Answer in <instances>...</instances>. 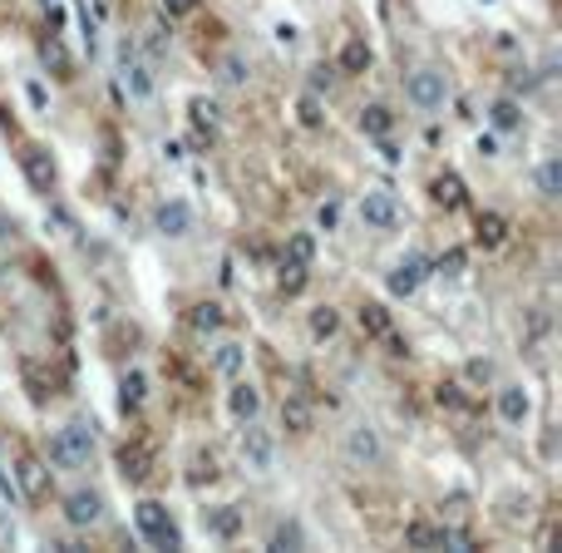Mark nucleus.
I'll use <instances>...</instances> for the list:
<instances>
[{
	"mask_svg": "<svg viewBox=\"0 0 562 553\" xmlns=\"http://www.w3.org/2000/svg\"><path fill=\"white\" fill-rule=\"evenodd\" d=\"M277 287L286 291V297H296V291L306 287V267H296V263H281V277H277Z\"/></svg>",
	"mask_w": 562,
	"mask_h": 553,
	"instance_id": "nucleus-33",
	"label": "nucleus"
},
{
	"mask_svg": "<svg viewBox=\"0 0 562 553\" xmlns=\"http://www.w3.org/2000/svg\"><path fill=\"white\" fill-rule=\"evenodd\" d=\"M429 198H435L439 208H449V213H454V208H464V178H459V174H439L435 184H429Z\"/></svg>",
	"mask_w": 562,
	"mask_h": 553,
	"instance_id": "nucleus-17",
	"label": "nucleus"
},
{
	"mask_svg": "<svg viewBox=\"0 0 562 553\" xmlns=\"http://www.w3.org/2000/svg\"><path fill=\"white\" fill-rule=\"evenodd\" d=\"M538 193H543V198L562 193V164H558V158H548V164L538 168Z\"/></svg>",
	"mask_w": 562,
	"mask_h": 553,
	"instance_id": "nucleus-30",
	"label": "nucleus"
},
{
	"mask_svg": "<svg viewBox=\"0 0 562 553\" xmlns=\"http://www.w3.org/2000/svg\"><path fill=\"white\" fill-rule=\"evenodd\" d=\"M272 435H267L262 425H257V420H247V430H243V460L252 469H272Z\"/></svg>",
	"mask_w": 562,
	"mask_h": 553,
	"instance_id": "nucleus-9",
	"label": "nucleus"
},
{
	"mask_svg": "<svg viewBox=\"0 0 562 553\" xmlns=\"http://www.w3.org/2000/svg\"><path fill=\"white\" fill-rule=\"evenodd\" d=\"M89 455H94V430H89L85 420L65 425L55 440H49V460H55L59 469H85Z\"/></svg>",
	"mask_w": 562,
	"mask_h": 553,
	"instance_id": "nucleus-1",
	"label": "nucleus"
},
{
	"mask_svg": "<svg viewBox=\"0 0 562 553\" xmlns=\"http://www.w3.org/2000/svg\"><path fill=\"white\" fill-rule=\"evenodd\" d=\"M134 519H138V534H144L154 549H178V544H183V534H178V529H173V519H168V509H164V505H154V499H144Z\"/></svg>",
	"mask_w": 562,
	"mask_h": 553,
	"instance_id": "nucleus-2",
	"label": "nucleus"
},
{
	"mask_svg": "<svg viewBox=\"0 0 562 553\" xmlns=\"http://www.w3.org/2000/svg\"><path fill=\"white\" fill-rule=\"evenodd\" d=\"M454 534L445 524H429V519H409L405 524V549H449Z\"/></svg>",
	"mask_w": 562,
	"mask_h": 553,
	"instance_id": "nucleus-10",
	"label": "nucleus"
},
{
	"mask_svg": "<svg viewBox=\"0 0 562 553\" xmlns=\"http://www.w3.org/2000/svg\"><path fill=\"white\" fill-rule=\"evenodd\" d=\"M301 124H306V129H321V119H326V114H321V99H316V89H311V95H301Z\"/></svg>",
	"mask_w": 562,
	"mask_h": 553,
	"instance_id": "nucleus-35",
	"label": "nucleus"
},
{
	"mask_svg": "<svg viewBox=\"0 0 562 553\" xmlns=\"http://www.w3.org/2000/svg\"><path fill=\"white\" fill-rule=\"evenodd\" d=\"M272 549H301V529L296 524H281L272 534Z\"/></svg>",
	"mask_w": 562,
	"mask_h": 553,
	"instance_id": "nucleus-38",
	"label": "nucleus"
},
{
	"mask_svg": "<svg viewBox=\"0 0 562 553\" xmlns=\"http://www.w3.org/2000/svg\"><path fill=\"white\" fill-rule=\"evenodd\" d=\"M65 519L75 529H89L104 519V499L94 495V489H75V495H65Z\"/></svg>",
	"mask_w": 562,
	"mask_h": 553,
	"instance_id": "nucleus-5",
	"label": "nucleus"
},
{
	"mask_svg": "<svg viewBox=\"0 0 562 553\" xmlns=\"http://www.w3.org/2000/svg\"><path fill=\"white\" fill-rule=\"evenodd\" d=\"M311 257H316V237H311V233H291L286 237V263L311 267Z\"/></svg>",
	"mask_w": 562,
	"mask_h": 553,
	"instance_id": "nucleus-27",
	"label": "nucleus"
},
{
	"mask_svg": "<svg viewBox=\"0 0 562 553\" xmlns=\"http://www.w3.org/2000/svg\"><path fill=\"white\" fill-rule=\"evenodd\" d=\"M40 59L49 65V75H55V79H75V59L65 55L59 35H45V40H40Z\"/></svg>",
	"mask_w": 562,
	"mask_h": 553,
	"instance_id": "nucleus-18",
	"label": "nucleus"
},
{
	"mask_svg": "<svg viewBox=\"0 0 562 553\" xmlns=\"http://www.w3.org/2000/svg\"><path fill=\"white\" fill-rule=\"evenodd\" d=\"M464 267H469V253H464V247H449V253L435 263V273L439 277H464Z\"/></svg>",
	"mask_w": 562,
	"mask_h": 553,
	"instance_id": "nucleus-32",
	"label": "nucleus"
},
{
	"mask_svg": "<svg viewBox=\"0 0 562 553\" xmlns=\"http://www.w3.org/2000/svg\"><path fill=\"white\" fill-rule=\"evenodd\" d=\"M20 168H25V178H30V188H35V193H49V188H55V158H49L45 144H25V148H20Z\"/></svg>",
	"mask_w": 562,
	"mask_h": 553,
	"instance_id": "nucleus-4",
	"label": "nucleus"
},
{
	"mask_svg": "<svg viewBox=\"0 0 562 553\" xmlns=\"http://www.w3.org/2000/svg\"><path fill=\"white\" fill-rule=\"evenodd\" d=\"M321 228H336V203H321Z\"/></svg>",
	"mask_w": 562,
	"mask_h": 553,
	"instance_id": "nucleus-44",
	"label": "nucleus"
},
{
	"mask_svg": "<svg viewBox=\"0 0 562 553\" xmlns=\"http://www.w3.org/2000/svg\"><path fill=\"white\" fill-rule=\"evenodd\" d=\"M311 425H316V410H311L306 396L281 400V430H291V435H311Z\"/></svg>",
	"mask_w": 562,
	"mask_h": 553,
	"instance_id": "nucleus-11",
	"label": "nucleus"
},
{
	"mask_svg": "<svg viewBox=\"0 0 562 553\" xmlns=\"http://www.w3.org/2000/svg\"><path fill=\"white\" fill-rule=\"evenodd\" d=\"M124 85H128V95L134 99L154 95V75H148V65H138V59H128V55H124Z\"/></svg>",
	"mask_w": 562,
	"mask_h": 553,
	"instance_id": "nucleus-20",
	"label": "nucleus"
},
{
	"mask_svg": "<svg viewBox=\"0 0 562 553\" xmlns=\"http://www.w3.org/2000/svg\"><path fill=\"white\" fill-rule=\"evenodd\" d=\"M243 79H247L243 59H223V85H243Z\"/></svg>",
	"mask_w": 562,
	"mask_h": 553,
	"instance_id": "nucleus-40",
	"label": "nucleus"
},
{
	"mask_svg": "<svg viewBox=\"0 0 562 553\" xmlns=\"http://www.w3.org/2000/svg\"><path fill=\"white\" fill-rule=\"evenodd\" d=\"M188 228H193V208H188L183 198H173V203L158 208V233L164 237H183Z\"/></svg>",
	"mask_w": 562,
	"mask_h": 553,
	"instance_id": "nucleus-14",
	"label": "nucleus"
},
{
	"mask_svg": "<svg viewBox=\"0 0 562 553\" xmlns=\"http://www.w3.org/2000/svg\"><path fill=\"white\" fill-rule=\"evenodd\" d=\"M188 479H193V485H213V479H217V460L213 455H198L193 460V475H188Z\"/></svg>",
	"mask_w": 562,
	"mask_h": 553,
	"instance_id": "nucleus-36",
	"label": "nucleus"
},
{
	"mask_svg": "<svg viewBox=\"0 0 562 553\" xmlns=\"http://www.w3.org/2000/svg\"><path fill=\"white\" fill-rule=\"evenodd\" d=\"M144 396H148V380L138 376V370H128V376L119 380V406H124V410H138V406H144Z\"/></svg>",
	"mask_w": 562,
	"mask_h": 553,
	"instance_id": "nucleus-24",
	"label": "nucleus"
},
{
	"mask_svg": "<svg viewBox=\"0 0 562 553\" xmlns=\"http://www.w3.org/2000/svg\"><path fill=\"white\" fill-rule=\"evenodd\" d=\"M203 529L213 539H237L243 534V515L233 505H217V509H203Z\"/></svg>",
	"mask_w": 562,
	"mask_h": 553,
	"instance_id": "nucleus-13",
	"label": "nucleus"
},
{
	"mask_svg": "<svg viewBox=\"0 0 562 553\" xmlns=\"http://www.w3.org/2000/svg\"><path fill=\"white\" fill-rule=\"evenodd\" d=\"M435 406L439 410H469L464 386H459V380H439V386H435Z\"/></svg>",
	"mask_w": 562,
	"mask_h": 553,
	"instance_id": "nucleus-28",
	"label": "nucleus"
},
{
	"mask_svg": "<svg viewBox=\"0 0 562 553\" xmlns=\"http://www.w3.org/2000/svg\"><path fill=\"white\" fill-rule=\"evenodd\" d=\"M528 410H533V400H528L524 386H504V390H498V416H504V425H524Z\"/></svg>",
	"mask_w": 562,
	"mask_h": 553,
	"instance_id": "nucleus-15",
	"label": "nucleus"
},
{
	"mask_svg": "<svg viewBox=\"0 0 562 553\" xmlns=\"http://www.w3.org/2000/svg\"><path fill=\"white\" fill-rule=\"evenodd\" d=\"M336 331H340V311L336 307H316V311H311V336H316V341L336 336Z\"/></svg>",
	"mask_w": 562,
	"mask_h": 553,
	"instance_id": "nucleus-29",
	"label": "nucleus"
},
{
	"mask_svg": "<svg viewBox=\"0 0 562 553\" xmlns=\"http://www.w3.org/2000/svg\"><path fill=\"white\" fill-rule=\"evenodd\" d=\"M330 79H336V69H330V65H316V69H311V89H330Z\"/></svg>",
	"mask_w": 562,
	"mask_h": 553,
	"instance_id": "nucleus-41",
	"label": "nucleus"
},
{
	"mask_svg": "<svg viewBox=\"0 0 562 553\" xmlns=\"http://www.w3.org/2000/svg\"><path fill=\"white\" fill-rule=\"evenodd\" d=\"M227 406H233V416L237 420H257V410H262V396H257V386H233V400H227Z\"/></svg>",
	"mask_w": 562,
	"mask_h": 553,
	"instance_id": "nucleus-22",
	"label": "nucleus"
},
{
	"mask_svg": "<svg viewBox=\"0 0 562 553\" xmlns=\"http://www.w3.org/2000/svg\"><path fill=\"white\" fill-rule=\"evenodd\" d=\"M425 273H429L425 257H405V263H400L395 273H390V291H395V297H409V291H415L419 281H425Z\"/></svg>",
	"mask_w": 562,
	"mask_h": 553,
	"instance_id": "nucleus-16",
	"label": "nucleus"
},
{
	"mask_svg": "<svg viewBox=\"0 0 562 553\" xmlns=\"http://www.w3.org/2000/svg\"><path fill=\"white\" fill-rule=\"evenodd\" d=\"M360 218H366L370 228H395L400 223V208H395V198H390L385 188H370V193L360 198Z\"/></svg>",
	"mask_w": 562,
	"mask_h": 553,
	"instance_id": "nucleus-8",
	"label": "nucleus"
},
{
	"mask_svg": "<svg viewBox=\"0 0 562 553\" xmlns=\"http://www.w3.org/2000/svg\"><path fill=\"white\" fill-rule=\"evenodd\" d=\"M390 129H395V114H390L385 104H370V109H360V134H375V139H385Z\"/></svg>",
	"mask_w": 562,
	"mask_h": 553,
	"instance_id": "nucleus-21",
	"label": "nucleus"
},
{
	"mask_svg": "<svg viewBox=\"0 0 562 553\" xmlns=\"http://www.w3.org/2000/svg\"><path fill=\"white\" fill-rule=\"evenodd\" d=\"M188 327L193 331H217L223 327V307H217V301H198V307L188 311Z\"/></svg>",
	"mask_w": 562,
	"mask_h": 553,
	"instance_id": "nucleus-25",
	"label": "nucleus"
},
{
	"mask_svg": "<svg viewBox=\"0 0 562 553\" xmlns=\"http://www.w3.org/2000/svg\"><path fill=\"white\" fill-rule=\"evenodd\" d=\"M10 233H15V228H10V218L0 213V237H10Z\"/></svg>",
	"mask_w": 562,
	"mask_h": 553,
	"instance_id": "nucleus-45",
	"label": "nucleus"
},
{
	"mask_svg": "<svg viewBox=\"0 0 562 553\" xmlns=\"http://www.w3.org/2000/svg\"><path fill=\"white\" fill-rule=\"evenodd\" d=\"M405 95L415 99L419 109H439V104H445V75H435V69H419V75H409Z\"/></svg>",
	"mask_w": 562,
	"mask_h": 553,
	"instance_id": "nucleus-7",
	"label": "nucleus"
},
{
	"mask_svg": "<svg viewBox=\"0 0 562 553\" xmlns=\"http://www.w3.org/2000/svg\"><path fill=\"white\" fill-rule=\"evenodd\" d=\"M360 331H366V336H385V331H390V311L380 307V301H366V307H360Z\"/></svg>",
	"mask_w": 562,
	"mask_h": 553,
	"instance_id": "nucleus-26",
	"label": "nucleus"
},
{
	"mask_svg": "<svg viewBox=\"0 0 562 553\" xmlns=\"http://www.w3.org/2000/svg\"><path fill=\"white\" fill-rule=\"evenodd\" d=\"M188 114H193L198 129H207V134H213V124H217V104H213V99H193V104H188Z\"/></svg>",
	"mask_w": 562,
	"mask_h": 553,
	"instance_id": "nucleus-34",
	"label": "nucleus"
},
{
	"mask_svg": "<svg viewBox=\"0 0 562 553\" xmlns=\"http://www.w3.org/2000/svg\"><path fill=\"white\" fill-rule=\"evenodd\" d=\"M154 465H158V455L148 440H124V445H119V475H124L128 485H148Z\"/></svg>",
	"mask_w": 562,
	"mask_h": 553,
	"instance_id": "nucleus-3",
	"label": "nucleus"
},
{
	"mask_svg": "<svg viewBox=\"0 0 562 553\" xmlns=\"http://www.w3.org/2000/svg\"><path fill=\"white\" fill-rule=\"evenodd\" d=\"M148 49H154V55H164V49H168V30L164 25L148 30Z\"/></svg>",
	"mask_w": 562,
	"mask_h": 553,
	"instance_id": "nucleus-42",
	"label": "nucleus"
},
{
	"mask_svg": "<svg viewBox=\"0 0 562 553\" xmlns=\"http://www.w3.org/2000/svg\"><path fill=\"white\" fill-rule=\"evenodd\" d=\"M198 10V0H164V15L168 20H183V15H193Z\"/></svg>",
	"mask_w": 562,
	"mask_h": 553,
	"instance_id": "nucleus-39",
	"label": "nucleus"
},
{
	"mask_svg": "<svg viewBox=\"0 0 562 553\" xmlns=\"http://www.w3.org/2000/svg\"><path fill=\"white\" fill-rule=\"evenodd\" d=\"M488 119H494V129H518L524 124V109H518L514 99H498V104L488 109Z\"/></svg>",
	"mask_w": 562,
	"mask_h": 553,
	"instance_id": "nucleus-31",
	"label": "nucleus"
},
{
	"mask_svg": "<svg viewBox=\"0 0 562 553\" xmlns=\"http://www.w3.org/2000/svg\"><path fill=\"white\" fill-rule=\"evenodd\" d=\"M469 376H474V380H488V376H494V366H488V361H474V366H469Z\"/></svg>",
	"mask_w": 562,
	"mask_h": 553,
	"instance_id": "nucleus-43",
	"label": "nucleus"
},
{
	"mask_svg": "<svg viewBox=\"0 0 562 553\" xmlns=\"http://www.w3.org/2000/svg\"><path fill=\"white\" fill-rule=\"evenodd\" d=\"M340 69H346V75H366L370 69V45L366 40H346V49H340Z\"/></svg>",
	"mask_w": 562,
	"mask_h": 553,
	"instance_id": "nucleus-23",
	"label": "nucleus"
},
{
	"mask_svg": "<svg viewBox=\"0 0 562 553\" xmlns=\"http://www.w3.org/2000/svg\"><path fill=\"white\" fill-rule=\"evenodd\" d=\"M15 479H20V495L35 499V505L49 495V469H45V460L20 455V460H15Z\"/></svg>",
	"mask_w": 562,
	"mask_h": 553,
	"instance_id": "nucleus-6",
	"label": "nucleus"
},
{
	"mask_svg": "<svg viewBox=\"0 0 562 553\" xmlns=\"http://www.w3.org/2000/svg\"><path fill=\"white\" fill-rule=\"evenodd\" d=\"M474 237H479V247H498V243L508 237V218L479 213V218H474Z\"/></svg>",
	"mask_w": 562,
	"mask_h": 553,
	"instance_id": "nucleus-19",
	"label": "nucleus"
},
{
	"mask_svg": "<svg viewBox=\"0 0 562 553\" xmlns=\"http://www.w3.org/2000/svg\"><path fill=\"white\" fill-rule=\"evenodd\" d=\"M217 370L237 376V370H243V346H223V351H217Z\"/></svg>",
	"mask_w": 562,
	"mask_h": 553,
	"instance_id": "nucleus-37",
	"label": "nucleus"
},
{
	"mask_svg": "<svg viewBox=\"0 0 562 553\" xmlns=\"http://www.w3.org/2000/svg\"><path fill=\"white\" fill-rule=\"evenodd\" d=\"M346 455H350V465H380V435L370 425H360V430H350V440H346Z\"/></svg>",
	"mask_w": 562,
	"mask_h": 553,
	"instance_id": "nucleus-12",
	"label": "nucleus"
}]
</instances>
